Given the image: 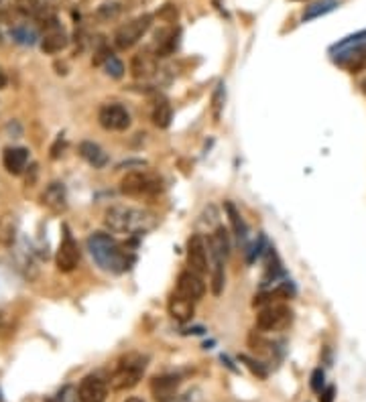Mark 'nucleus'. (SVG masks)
I'll list each match as a JSON object with an SVG mask.
<instances>
[{
  "label": "nucleus",
  "instance_id": "473e14b6",
  "mask_svg": "<svg viewBox=\"0 0 366 402\" xmlns=\"http://www.w3.org/2000/svg\"><path fill=\"white\" fill-rule=\"evenodd\" d=\"M98 14H100L102 19H114V16L118 14V4H104V6H100Z\"/></svg>",
  "mask_w": 366,
  "mask_h": 402
},
{
  "label": "nucleus",
  "instance_id": "5701e85b",
  "mask_svg": "<svg viewBox=\"0 0 366 402\" xmlns=\"http://www.w3.org/2000/svg\"><path fill=\"white\" fill-rule=\"evenodd\" d=\"M171 116H173V112H171V104L167 102V100H157V104L153 108V122H155V126H159V128H167L169 124H171Z\"/></svg>",
  "mask_w": 366,
  "mask_h": 402
},
{
  "label": "nucleus",
  "instance_id": "0eeeda50",
  "mask_svg": "<svg viewBox=\"0 0 366 402\" xmlns=\"http://www.w3.org/2000/svg\"><path fill=\"white\" fill-rule=\"evenodd\" d=\"M55 262H57V268L61 272H71L80 262V248H78V242L73 240L68 226H63V240L59 244Z\"/></svg>",
  "mask_w": 366,
  "mask_h": 402
},
{
  "label": "nucleus",
  "instance_id": "72a5a7b5",
  "mask_svg": "<svg viewBox=\"0 0 366 402\" xmlns=\"http://www.w3.org/2000/svg\"><path fill=\"white\" fill-rule=\"evenodd\" d=\"M320 394H322V396H320V402H334V398H336V388H334V386H327V388L322 390Z\"/></svg>",
  "mask_w": 366,
  "mask_h": 402
},
{
  "label": "nucleus",
  "instance_id": "20e7f679",
  "mask_svg": "<svg viewBox=\"0 0 366 402\" xmlns=\"http://www.w3.org/2000/svg\"><path fill=\"white\" fill-rule=\"evenodd\" d=\"M121 191L131 197L155 195L161 191V179L147 171H133V173H126V177L121 181Z\"/></svg>",
  "mask_w": 366,
  "mask_h": 402
},
{
  "label": "nucleus",
  "instance_id": "aec40b11",
  "mask_svg": "<svg viewBox=\"0 0 366 402\" xmlns=\"http://www.w3.org/2000/svg\"><path fill=\"white\" fill-rule=\"evenodd\" d=\"M208 248H210L212 254L220 256V258H228V254H230V238H228V232H226L224 226H216L214 234L210 236Z\"/></svg>",
  "mask_w": 366,
  "mask_h": 402
},
{
  "label": "nucleus",
  "instance_id": "bb28decb",
  "mask_svg": "<svg viewBox=\"0 0 366 402\" xmlns=\"http://www.w3.org/2000/svg\"><path fill=\"white\" fill-rule=\"evenodd\" d=\"M13 39L21 45H33L37 41V33L29 27H14L13 29Z\"/></svg>",
  "mask_w": 366,
  "mask_h": 402
},
{
  "label": "nucleus",
  "instance_id": "39448f33",
  "mask_svg": "<svg viewBox=\"0 0 366 402\" xmlns=\"http://www.w3.org/2000/svg\"><path fill=\"white\" fill-rule=\"evenodd\" d=\"M151 25H153V14H141L133 21H128L126 25H122L116 35H114V45L126 51L131 47H135L138 41L145 37V33L149 31Z\"/></svg>",
  "mask_w": 366,
  "mask_h": 402
},
{
  "label": "nucleus",
  "instance_id": "4468645a",
  "mask_svg": "<svg viewBox=\"0 0 366 402\" xmlns=\"http://www.w3.org/2000/svg\"><path fill=\"white\" fill-rule=\"evenodd\" d=\"M131 71L136 80H149L159 69H157V55L151 51H141L133 57L131 61Z\"/></svg>",
  "mask_w": 366,
  "mask_h": 402
},
{
  "label": "nucleus",
  "instance_id": "6e6552de",
  "mask_svg": "<svg viewBox=\"0 0 366 402\" xmlns=\"http://www.w3.org/2000/svg\"><path fill=\"white\" fill-rule=\"evenodd\" d=\"M98 122L102 124V128L106 130H126L131 126V114L122 104H106L100 108L98 112Z\"/></svg>",
  "mask_w": 366,
  "mask_h": 402
},
{
  "label": "nucleus",
  "instance_id": "9b49d317",
  "mask_svg": "<svg viewBox=\"0 0 366 402\" xmlns=\"http://www.w3.org/2000/svg\"><path fill=\"white\" fill-rule=\"evenodd\" d=\"M179 376L163 374L155 376L151 380V392L157 402H177V388H179Z\"/></svg>",
  "mask_w": 366,
  "mask_h": 402
},
{
  "label": "nucleus",
  "instance_id": "a211bd4d",
  "mask_svg": "<svg viewBox=\"0 0 366 402\" xmlns=\"http://www.w3.org/2000/svg\"><path fill=\"white\" fill-rule=\"evenodd\" d=\"M80 155L81 159L86 163H90L94 169H102L108 165V155L98 147L96 143H90V140H83L80 145Z\"/></svg>",
  "mask_w": 366,
  "mask_h": 402
},
{
  "label": "nucleus",
  "instance_id": "7c9ffc66",
  "mask_svg": "<svg viewBox=\"0 0 366 402\" xmlns=\"http://www.w3.org/2000/svg\"><path fill=\"white\" fill-rule=\"evenodd\" d=\"M265 248V236H258V242H255L253 246H250V250H248V256H246V260H248V264H253L255 260H257V256L260 254V250Z\"/></svg>",
  "mask_w": 366,
  "mask_h": 402
},
{
  "label": "nucleus",
  "instance_id": "4be33fe9",
  "mask_svg": "<svg viewBox=\"0 0 366 402\" xmlns=\"http://www.w3.org/2000/svg\"><path fill=\"white\" fill-rule=\"evenodd\" d=\"M224 207H226V214H228V217H230L232 230H234L236 238L243 242V244H246V240H248V228H246V224H244L240 212L234 207V203H232V201H226V205H224Z\"/></svg>",
  "mask_w": 366,
  "mask_h": 402
},
{
  "label": "nucleus",
  "instance_id": "a19ab883",
  "mask_svg": "<svg viewBox=\"0 0 366 402\" xmlns=\"http://www.w3.org/2000/svg\"><path fill=\"white\" fill-rule=\"evenodd\" d=\"M295 2H301V0H295Z\"/></svg>",
  "mask_w": 366,
  "mask_h": 402
},
{
  "label": "nucleus",
  "instance_id": "7ed1b4c3",
  "mask_svg": "<svg viewBox=\"0 0 366 402\" xmlns=\"http://www.w3.org/2000/svg\"><path fill=\"white\" fill-rule=\"evenodd\" d=\"M147 362L149 358L143 354H126L122 356L116 370L110 376V386L112 390H131L135 388L136 384L141 382V378L147 370Z\"/></svg>",
  "mask_w": 366,
  "mask_h": 402
},
{
  "label": "nucleus",
  "instance_id": "1a4fd4ad",
  "mask_svg": "<svg viewBox=\"0 0 366 402\" xmlns=\"http://www.w3.org/2000/svg\"><path fill=\"white\" fill-rule=\"evenodd\" d=\"M108 396V384L98 374H88L78 386V401L80 402H104Z\"/></svg>",
  "mask_w": 366,
  "mask_h": 402
},
{
  "label": "nucleus",
  "instance_id": "f03ea898",
  "mask_svg": "<svg viewBox=\"0 0 366 402\" xmlns=\"http://www.w3.org/2000/svg\"><path fill=\"white\" fill-rule=\"evenodd\" d=\"M104 224L112 234L141 236V234L155 228L157 217L147 210H138V207H131V205H114L104 215Z\"/></svg>",
  "mask_w": 366,
  "mask_h": 402
},
{
  "label": "nucleus",
  "instance_id": "e433bc0d",
  "mask_svg": "<svg viewBox=\"0 0 366 402\" xmlns=\"http://www.w3.org/2000/svg\"><path fill=\"white\" fill-rule=\"evenodd\" d=\"M4 81H6V80H4V76H2V73H0V88H2V86H4Z\"/></svg>",
  "mask_w": 366,
  "mask_h": 402
},
{
  "label": "nucleus",
  "instance_id": "f8f14e48",
  "mask_svg": "<svg viewBox=\"0 0 366 402\" xmlns=\"http://www.w3.org/2000/svg\"><path fill=\"white\" fill-rule=\"evenodd\" d=\"M188 267L200 277L208 272V248L200 234H191L188 240Z\"/></svg>",
  "mask_w": 366,
  "mask_h": 402
},
{
  "label": "nucleus",
  "instance_id": "412c9836",
  "mask_svg": "<svg viewBox=\"0 0 366 402\" xmlns=\"http://www.w3.org/2000/svg\"><path fill=\"white\" fill-rule=\"evenodd\" d=\"M177 47V31L176 29H163L157 33V45H155V55L157 57H167L176 51Z\"/></svg>",
  "mask_w": 366,
  "mask_h": 402
},
{
  "label": "nucleus",
  "instance_id": "2f4dec72",
  "mask_svg": "<svg viewBox=\"0 0 366 402\" xmlns=\"http://www.w3.org/2000/svg\"><path fill=\"white\" fill-rule=\"evenodd\" d=\"M324 370L322 368H317V370H313L312 374V390L313 392H322V388H324Z\"/></svg>",
  "mask_w": 366,
  "mask_h": 402
},
{
  "label": "nucleus",
  "instance_id": "f3484780",
  "mask_svg": "<svg viewBox=\"0 0 366 402\" xmlns=\"http://www.w3.org/2000/svg\"><path fill=\"white\" fill-rule=\"evenodd\" d=\"M336 63L342 67H346V69H350V71L362 69V67L366 66V43L340 51L338 57H336Z\"/></svg>",
  "mask_w": 366,
  "mask_h": 402
},
{
  "label": "nucleus",
  "instance_id": "4c0bfd02",
  "mask_svg": "<svg viewBox=\"0 0 366 402\" xmlns=\"http://www.w3.org/2000/svg\"><path fill=\"white\" fill-rule=\"evenodd\" d=\"M362 88H365V92H366V80L362 81Z\"/></svg>",
  "mask_w": 366,
  "mask_h": 402
},
{
  "label": "nucleus",
  "instance_id": "ddd939ff",
  "mask_svg": "<svg viewBox=\"0 0 366 402\" xmlns=\"http://www.w3.org/2000/svg\"><path fill=\"white\" fill-rule=\"evenodd\" d=\"M176 293L195 303V301H198V299H202L203 293H205V284H203L202 277H200V274H195L193 270H185V272H181V274H179V279H177Z\"/></svg>",
  "mask_w": 366,
  "mask_h": 402
},
{
  "label": "nucleus",
  "instance_id": "58836bf2",
  "mask_svg": "<svg viewBox=\"0 0 366 402\" xmlns=\"http://www.w3.org/2000/svg\"><path fill=\"white\" fill-rule=\"evenodd\" d=\"M0 402H2V392H0Z\"/></svg>",
  "mask_w": 366,
  "mask_h": 402
},
{
  "label": "nucleus",
  "instance_id": "2eb2a0df",
  "mask_svg": "<svg viewBox=\"0 0 366 402\" xmlns=\"http://www.w3.org/2000/svg\"><path fill=\"white\" fill-rule=\"evenodd\" d=\"M41 201H43V205H47L51 212H63L66 207H68V193H66V187H63V183H49L45 191H43V195H41Z\"/></svg>",
  "mask_w": 366,
  "mask_h": 402
},
{
  "label": "nucleus",
  "instance_id": "9d476101",
  "mask_svg": "<svg viewBox=\"0 0 366 402\" xmlns=\"http://www.w3.org/2000/svg\"><path fill=\"white\" fill-rule=\"evenodd\" d=\"M68 35L66 31L61 29V25L57 23V19L51 16L47 23H45V37L41 41V49L45 53H59L68 47Z\"/></svg>",
  "mask_w": 366,
  "mask_h": 402
},
{
  "label": "nucleus",
  "instance_id": "f704fd0d",
  "mask_svg": "<svg viewBox=\"0 0 366 402\" xmlns=\"http://www.w3.org/2000/svg\"><path fill=\"white\" fill-rule=\"evenodd\" d=\"M78 401V392L76 396H71V388H66L61 394H59V402H76Z\"/></svg>",
  "mask_w": 366,
  "mask_h": 402
},
{
  "label": "nucleus",
  "instance_id": "cd10ccee",
  "mask_svg": "<svg viewBox=\"0 0 366 402\" xmlns=\"http://www.w3.org/2000/svg\"><path fill=\"white\" fill-rule=\"evenodd\" d=\"M104 69H106V73H108L110 78H114V80H121L122 76H124V66H122V61L118 57H110L106 59V63H104Z\"/></svg>",
  "mask_w": 366,
  "mask_h": 402
},
{
  "label": "nucleus",
  "instance_id": "b1692460",
  "mask_svg": "<svg viewBox=\"0 0 366 402\" xmlns=\"http://www.w3.org/2000/svg\"><path fill=\"white\" fill-rule=\"evenodd\" d=\"M336 6H338L336 0H322V2L310 4V6L303 11V21H312V19H317V16H324V14L332 13Z\"/></svg>",
  "mask_w": 366,
  "mask_h": 402
},
{
  "label": "nucleus",
  "instance_id": "f257e3e1",
  "mask_svg": "<svg viewBox=\"0 0 366 402\" xmlns=\"http://www.w3.org/2000/svg\"><path fill=\"white\" fill-rule=\"evenodd\" d=\"M86 244H88V250L96 260V264L106 272L122 274L135 264V256L126 252L124 246H121L110 234L94 232L92 236H88Z\"/></svg>",
  "mask_w": 366,
  "mask_h": 402
},
{
  "label": "nucleus",
  "instance_id": "ea45409f",
  "mask_svg": "<svg viewBox=\"0 0 366 402\" xmlns=\"http://www.w3.org/2000/svg\"><path fill=\"white\" fill-rule=\"evenodd\" d=\"M47 402H59V401H47Z\"/></svg>",
  "mask_w": 366,
  "mask_h": 402
},
{
  "label": "nucleus",
  "instance_id": "dca6fc26",
  "mask_svg": "<svg viewBox=\"0 0 366 402\" xmlns=\"http://www.w3.org/2000/svg\"><path fill=\"white\" fill-rule=\"evenodd\" d=\"M29 163V150L23 147H9L2 155V165L11 175H21Z\"/></svg>",
  "mask_w": 366,
  "mask_h": 402
},
{
  "label": "nucleus",
  "instance_id": "393cba45",
  "mask_svg": "<svg viewBox=\"0 0 366 402\" xmlns=\"http://www.w3.org/2000/svg\"><path fill=\"white\" fill-rule=\"evenodd\" d=\"M224 100H226V90H224V83H218L214 94H212V116L214 120H220L222 116V110H224Z\"/></svg>",
  "mask_w": 366,
  "mask_h": 402
},
{
  "label": "nucleus",
  "instance_id": "c756f323",
  "mask_svg": "<svg viewBox=\"0 0 366 402\" xmlns=\"http://www.w3.org/2000/svg\"><path fill=\"white\" fill-rule=\"evenodd\" d=\"M14 4L23 14L37 13V9H39V0H14Z\"/></svg>",
  "mask_w": 366,
  "mask_h": 402
},
{
  "label": "nucleus",
  "instance_id": "c9c22d12",
  "mask_svg": "<svg viewBox=\"0 0 366 402\" xmlns=\"http://www.w3.org/2000/svg\"><path fill=\"white\" fill-rule=\"evenodd\" d=\"M124 402H145L143 398H136V396H131V398H126Z\"/></svg>",
  "mask_w": 366,
  "mask_h": 402
},
{
  "label": "nucleus",
  "instance_id": "a878e982",
  "mask_svg": "<svg viewBox=\"0 0 366 402\" xmlns=\"http://www.w3.org/2000/svg\"><path fill=\"white\" fill-rule=\"evenodd\" d=\"M362 43H366V29L365 31L354 33V35L344 37V39L338 41L332 49H334V51H344V49H350V47H356V45H362Z\"/></svg>",
  "mask_w": 366,
  "mask_h": 402
},
{
  "label": "nucleus",
  "instance_id": "6ab92c4d",
  "mask_svg": "<svg viewBox=\"0 0 366 402\" xmlns=\"http://www.w3.org/2000/svg\"><path fill=\"white\" fill-rule=\"evenodd\" d=\"M169 313L179 323L190 321L191 317H193V301L176 293V295H171V299H169Z\"/></svg>",
  "mask_w": 366,
  "mask_h": 402
},
{
  "label": "nucleus",
  "instance_id": "c85d7f7f",
  "mask_svg": "<svg viewBox=\"0 0 366 402\" xmlns=\"http://www.w3.org/2000/svg\"><path fill=\"white\" fill-rule=\"evenodd\" d=\"M240 362H244L248 368H250V372L255 376H258V378H267V368L263 366L260 362H257V360H253V358H248V356H240Z\"/></svg>",
  "mask_w": 366,
  "mask_h": 402
},
{
  "label": "nucleus",
  "instance_id": "423d86ee",
  "mask_svg": "<svg viewBox=\"0 0 366 402\" xmlns=\"http://www.w3.org/2000/svg\"><path fill=\"white\" fill-rule=\"evenodd\" d=\"M291 309L283 303H273L267 307H260L257 315V327L260 331H281L291 323Z\"/></svg>",
  "mask_w": 366,
  "mask_h": 402
}]
</instances>
